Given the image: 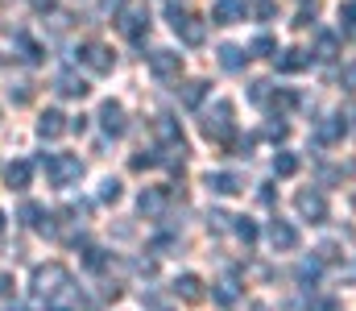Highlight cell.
I'll return each mask as SVG.
<instances>
[{
	"instance_id": "6",
	"label": "cell",
	"mask_w": 356,
	"mask_h": 311,
	"mask_svg": "<svg viewBox=\"0 0 356 311\" xmlns=\"http://www.w3.org/2000/svg\"><path fill=\"white\" fill-rule=\"evenodd\" d=\"M211 21H220V25L245 21V0H216L211 4Z\"/></svg>"
},
{
	"instance_id": "2",
	"label": "cell",
	"mask_w": 356,
	"mask_h": 311,
	"mask_svg": "<svg viewBox=\"0 0 356 311\" xmlns=\"http://www.w3.org/2000/svg\"><path fill=\"white\" fill-rule=\"evenodd\" d=\"M79 63L95 71V75H108L112 67H116V54H112V46H104V42H83L79 46Z\"/></svg>"
},
{
	"instance_id": "17",
	"label": "cell",
	"mask_w": 356,
	"mask_h": 311,
	"mask_svg": "<svg viewBox=\"0 0 356 311\" xmlns=\"http://www.w3.org/2000/svg\"><path fill=\"white\" fill-rule=\"evenodd\" d=\"M273 170H277V175H294V170H298V158H294V154H282V158H273Z\"/></svg>"
},
{
	"instance_id": "3",
	"label": "cell",
	"mask_w": 356,
	"mask_h": 311,
	"mask_svg": "<svg viewBox=\"0 0 356 311\" xmlns=\"http://www.w3.org/2000/svg\"><path fill=\"white\" fill-rule=\"evenodd\" d=\"M170 25H175V33H182V42H191V46H199L203 42V25H199V17H191L186 8H170Z\"/></svg>"
},
{
	"instance_id": "9",
	"label": "cell",
	"mask_w": 356,
	"mask_h": 311,
	"mask_svg": "<svg viewBox=\"0 0 356 311\" xmlns=\"http://www.w3.org/2000/svg\"><path fill=\"white\" fill-rule=\"evenodd\" d=\"M54 83H58V96H67V100H83V96H88V79H79V75H71V71H63Z\"/></svg>"
},
{
	"instance_id": "22",
	"label": "cell",
	"mask_w": 356,
	"mask_h": 311,
	"mask_svg": "<svg viewBox=\"0 0 356 311\" xmlns=\"http://www.w3.org/2000/svg\"><path fill=\"white\" fill-rule=\"evenodd\" d=\"M253 50H257L261 58H269V54H273L277 46H273V38H257V42H253Z\"/></svg>"
},
{
	"instance_id": "12",
	"label": "cell",
	"mask_w": 356,
	"mask_h": 311,
	"mask_svg": "<svg viewBox=\"0 0 356 311\" xmlns=\"http://www.w3.org/2000/svg\"><path fill=\"white\" fill-rule=\"evenodd\" d=\"M207 187H211V191H220V196H236V191H241V179H236V175L216 170V175H207Z\"/></svg>"
},
{
	"instance_id": "4",
	"label": "cell",
	"mask_w": 356,
	"mask_h": 311,
	"mask_svg": "<svg viewBox=\"0 0 356 311\" xmlns=\"http://www.w3.org/2000/svg\"><path fill=\"white\" fill-rule=\"evenodd\" d=\"M42 166L50 170V179H54V183H67V179H75V175L83 170V166H79V158H71V154H50Z\"/></svg>"
},
{
	"instance_id": "7",
	"label": "cell",
	"mask_w": 356,
	"mask_h": 311,
	"mask_svg": "<svg viewBox=\"0 0 356 311\" xmlns=\"http://www.w3.org/2000/svg\"><path fill=\"white\" fill-rule=\"evenodd\" d=\"M63 120H67V116H63L58 108H46V112H42V120H38V133H42L46 141H54V137H63V133H67V125H63Z\"/></svg>"
},
{
	"instance_id": "18",
	"label": "cell",
	"mask_w": 356,
	"mask_h": 311,
	"mask_svg": "<svg viewBox=\"0 0 356 311\" xmlns=\"http://www.w3.org/2000/svg\"><path fill=\"white\" fill-rule=\"evenodd\" d=\"M175 287H182V299H199V278H195V274H186V278L175 282Z\"/></svg>"
},
{
	"instance_id": "16",
	"label": "cell",
	"mask_w": 356,
	"mask_h": 311,
	"mask_svg": "<svg viewBox=\"0 0 356 311\" xmlns=\"http://www.w3.org/2000/svg\"><path fill=\"white\" fill-rule=\"evenodd\" d=\"M269 237H273V245H282V249H290V245L298 241V232H294L290 224H273V228H269Z\"/></svg>"
},
{
	"instance_id": "14",
	"label": "cell",
	"mask_w": 356,
	"mask_h": 311,
	"mask_svg": "<svg viewBox=\"0 0 356 311\" xmlns=\"http://www.w3.org/2000/svg\"><path fill=\"white\" fill-rule=\"evenodd\" d=\"M120 29H124V33H129V38H133V42H141V33H145V29H149V17H145V13H129V17H124V25H120Z\"/></svg>"
},
{
	"instance_id": "11",
	"label": "cell",
	"mask_w": 356,
	"mask_h": 311,
	"mask_svg": "<svg viewBox=\"0 0 356 311\" xmlns=\"http://www.w3.org/2000/svg\"><path fill=\"white\" fill-rule=\"evenodd\" d=\"M4 179H8V187L25 191V187H29V179H33V166H29V162H13V166L4 170Z\"/></svg>"
},
{
	"instance_id": "8",
	"label": "cell",
	"mask_w": 356,
	"mask_h": 311,
	"mask_svg": "<svg viewBox=\"0 0 356 311\" xmlns=\"http://www.w3.org/2000/svg\"><path fill=\"white\" fill-rule=\"evenodd\" d=\"M99 125H104V133H112V137H120V133H124V108H120V104H104V108H99Z\"/></svg>"
},
{
	"instance_id": "20",
	"label": "cell",
	"mask_w": 356,
	"mask_h": 311,
	"mask_svg": "<svg viewBox=\"0 0 356 311\" xmlns=\"http://www.w3.org/2000/svg\"><path fill=\"white\" fill-rule=\"evenodd\" d=\"M203 92H207V88H203V83L195 79V83H186V92H182V100H186V104H199V100H203Z\"/></svg>"
},
{
	"instance_id": "1",
	"label": "cell",
	"mask_w": 356,
	"mask_h": 311,
	"mask_svg": "<svg viewBox=\"0 0 356 311\" xmlns=\"http://www.w3.org/2000/svg\"><path fill=\"white\" fill-rule=\"evenodd\" d=\"M203 133H207L211 141H228V137L236 133V120H232V104H228V100L216 104V112H207V120H203Z\"/></svg>"
},
{
	"instance_id": "15",
	"label": "cell",
	"mask_w": 356,
	"mask_h": 311,
	"mask_svg": "<svg viewBox=\"0 0 356 311\" xmlns=\"http://www.w3.org/2000/svg\"><path fill=\"white\" fill-rule=\"evenodd\" d=\"M245 58H249V54H245ZM245 58H241V50H236V46H224V50H220V67H224V71H241V67H245Z\"/></svg>"
},
{
	"instance_id": "23",
	"label": "cell",
	"mask_w": 356,
	"mask_h": 311,
	"mask_svg": "<svg viewBox=\"0 0 356 311\" xmlns=\"http://www.w3.org/2000/svg\"><path fill=\"white\" fill-rule=\"evenodd\" d=\"M99 196H104V200H120V183H112V179H108V183H104V191H99Z\"/></svg>"
},
{
	"instance_id": "19",
	"label": "cell",
	"mask_w": 356,
	"mask_h": 311,
	"mask_svg": "<svg viewBox=\"0 0 356 311\" xmlns=\"http://www.w3.org/2000/svg\"><path fill=\"white\" fill-rule=\"evenodd\" d=\"M340 25H348V29H356V0H348V4H340Z\"/></svg>"
},
{
	"instance_id": "5",
	"label": "cell",
	"mask_w": 356,
	"mask_h": 311,
	"mask_svg": "<svg viewBox=\"0 0 356 311\" xmlns=\"http://www.w3.org/2000/svg\"><path fill=\"white\" fill-rule=\"evenodd\" d=\"M149 71H154L158 79H170V75L182 71V54H175V50H154V54H149Z\"/></svg>"
},
{
	"instance_id": "21",
	"label": "cell",
	"mask_w": 356,
	"mask_h": 311,
	"mask_svg": "<svg viewBox=\"0 0 356 311\" xmlns=\"http://www.w3.org/2000/svg\"><path fill=\"white\" fill-rule=\"evenodd\" d=\"M340 133H344V125H336V120H327V125H319V137H323V141H336Z\"/></svg>"
},
{
	"instance_id": "13",
	"label": "cell",
	"mask_w": 356,
	"mask_h": 311,
	"mask_svg": "<svg viewBox=\"0 0 356 311\" xmlns=\"http://www.w3.org/2000/svg\"><path fill=\"white\" fill-rule=\"evenodd\" d=\"M302 67H311V54H302V50H282L277 71H302Z\"/></svg>"
},
{
	"instance_id": "10",
	"label": "cell",
	"mask_w": 356,
	"mask_h": 311,
	"mask_svg": "<svg viewBox=\"0 0 356 311\" xmlns=\"http://www.w3.org/2000/svg\"><path fill=\"white\" fill-rule=\"evenodd\" d=\"M298 212H302V216H315L311 224H319V220L327 216V204H323V196H319V191H315V196H311V191H302V196H298Z\"/></svg>"
},
{
	"instance_id": "24",
	"label": "cell",
	"mask_w": 356,
	"mask_h": 311,
	"mask_svg": "<svg viewBox=\"0 0 356 311\" xmlns=\"http://www.w3.org/2000/svg\"><path fill=\"white\" fill-rule=\"evenodd\" d=\"M0 295H13V282H8V274H0Z\"/></svg>"
}]
</instances>
